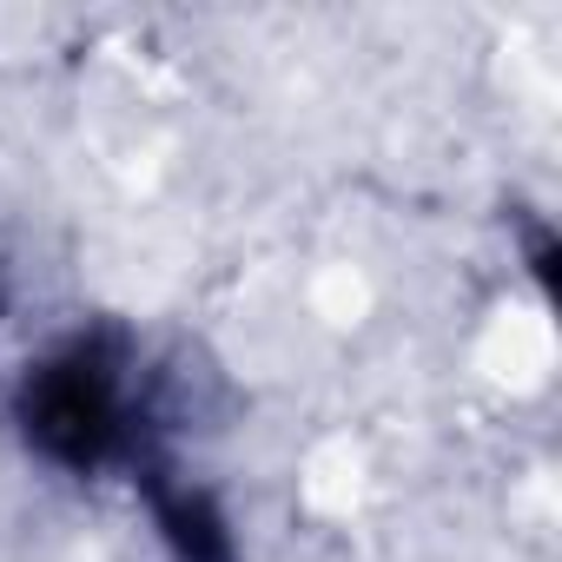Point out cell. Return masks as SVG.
Listing matches in <instances>:
<instances>
[{
	"label": "cell",
	"instance_id": "obj_1",
	"mask_svg": "<svg viewBox=\"0 0 562 562\" xmlns=\"http://www.w3.org/2000/svg\"><path fill=\"white\" fill-rule=\"evenodd\" d=\"M21 424H27V443L67 470L106 463L126 443V378L113 345L80 338L54 351L21 391Z\"/></svg>",
	"mask_w": 562,
	"mask_h": 562
}]
</instances>
